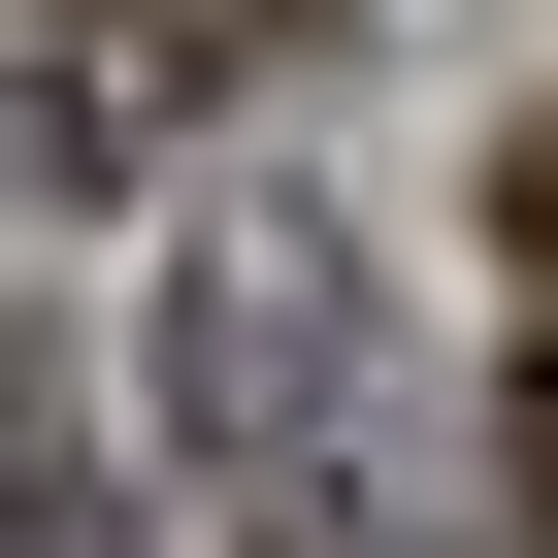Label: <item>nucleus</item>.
<instances>
[{
	"instance_id": "f257e3e1",
	"label": "nucleus",
	"mask_w": 558,
	"mask_h": 558,
	"mask_svg": "<svg viewBox=\"0 0 558 558\" xmlns=\"http://www.w3.org/2000/svg\"><path fill=\"white\" fill-rule=\"evenodd\" d=\"M493 493H525V558H558V296H525V362H493Z\"/></svg>"
}]
</instances>
